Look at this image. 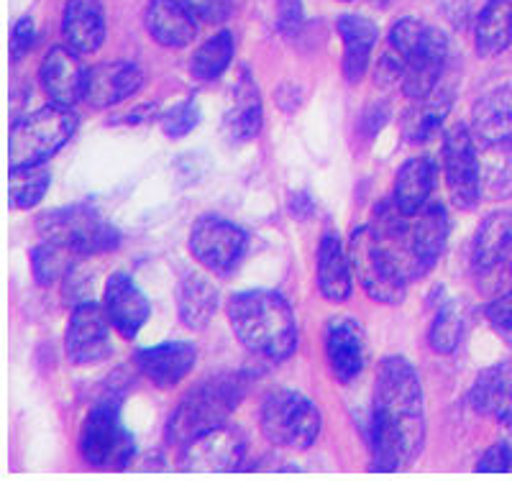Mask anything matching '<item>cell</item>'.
Returning a JSON list of instances; mask_svg holds the SVG:
<instances>
[{"label": "cell", "mask_w": 512, "mask_h": 481, "mask_svg": "<svg viewBox=\"0 0 512 481\" xmlns=\"http://www.w3.org/2000/svg\"><path fill=\"white\" fill-rule=\"evenodd\" d=\"M484 315H487V323L492 325V331H495L507 346H512V292L495 297V300L487 305Z\"/></svg>", "instance_id": "cell-38"}, {"label": "cell", "mask_w": 512, "mask_h": 481, "mask_svg": "<svg viewBox=\"0 0 512 481\" xmlns=\"http://www.w3.org/2000/svg\"><path fill=\"white\" fill-rule=\"evenodd\" d=\"M262 433L272 446L308 451L320 435V410L300 392L277 389L262 405Z\"/></svg>", "instance_id": "cell-7"}, {"label": "cell", "mask_w": 512, "mask_h": 481, "mask_svg": "<svg viewBox=\"0 0 512 481\" xmlns=\"http://www.w3.org/2000/svg\"><path fill=\"white\" fill-rule=\"evenodd\" d=\"M177 308H180V320L187 328H192V331L208 328L218 310L216 284L205 279L203 274H187L180 284Z\"/></svg>", "instance_id": "cell-29"}, {"label": "cell", "mask_w": 512, "mask_h": 481, "mask_svg": "<svg viewBox=\"0 0 512 481\" xmlns=\"http://www.w3.org/2000/svg\"><path fill=\"white\" fill-rule=\"evenodd\" d=\"M338 34L344 39V75L349 82H359L367 75V67L372 62L374 44H377V24L364 16L338 18Z\"/></svg>", "instance_id": "cell-27"}, {"label": "cell", "mask_w": 512, "mask_h": 481, "mask_svg": "<svg viewBox=\"0 0 512 481\" xmlns=\"http://www.w3.org/2000/svg\"><path fill=\"white\" fill-rule=\"evenodd\" d=\"M326 356L331 366L333 377L341 384H351L367 361V341L364 331L356 318H331L326 328Z\"/></svg>", "instance_id": "cell-15"}, {"label": "cell", "mask_w": 512, "mask_h": 481, "mask_svg": "<svg viewBox=\"0 0 512 481\" xmlns=\"http://www.w3.org/2000/svg\"><path fill=\"white\" fill-rule=\"evenodd\" d=\"M41 87L57 105H72L85 98L88 70L82 67L80 54L70 47H54L41 62Z\"/></svg>", "instance_id": "cell-16"}, {"label": "cell", "mask_w": 512, "mask_h": 481, "mask_svg": "<svg viewBox=\"0 0 512 481\" xmlns=\"http://www.w3.org/2000/svg\"><path fill=\"white\" fill-rule=\"evenodd\" d=\"M64 44L77 54H93L105 41V16L98 0H67L62 16Z\"/></svg>", "instance_id": "cell-22"}, {"label": "cell", "mask_w": 512, "mask_h": 481, "mask_svg": "<svg viewBox=\"0 0 512 481\" xmlns=\"http://www.w3.org/2000/svg\"><path fill=\"white\" fill-rule=\"evenodd\" d=\"M246 438L231 423L195 435L182 446V469L192 471H233L244 461Z\"/></svg>", "instance_id": "cell-14"}, {"label": "cell", "mask_w": 512, "mask_h": 481, "mask_svg": "<svg viewBox=\"0 0 512 481\" xmlns=\"http://www.w3.org/2000/svg\"><path fill=\"white\" fill-rule=\"evenodd\" d=\"M479 471H512V446L510 443L500 441L492 448L484 451L477 464Z\"/></svg>", "instance_id": "cell-41"}, {"label": "cell", "mask_w": 512, "mask_h": 481, "mask_svg": "<svg viewBox=\"0 0 512 481\" xmlns=\"http://www.w3.org/2000/svg\"><path fill=\"white\" fill-rule=\"evenodd\" d=\"M111 325L105 308L95 305L93 300L75 305L70 325H67V341H64L70 361L88 366L108 359L113 354Z\"/></svg>", "instance_id": "cell-13"}, {"label": "cell", "mask_w": 512, "mask_h": 481, "mask_svg": "<svg viewBox=\"0 0 512 481\" xmlns=\"http://www.w3.org/2000/svg\"><path fill=\"white\" fill-rule=\"evenodd\" d=\"M466 320L461 308L456 302H443L438 308L436 318L431 323V331H428V341H431V348L436 354H454L459 348L461 338H464Z\"/></svg>", "instance_id": "cell-34"}, {"label": "cell", "mask_w": 512, "mask_h": 481, "mask_svg": "<svg viewBox=\"0 0 512 481\" xmlns=\"http://www.w3.org/2000/svg\"><path fill=\"white\" fill-rule=\"evenodd\" d=\"M433 185H436V162L431 157H413L397 172L392 200L402 213L415 215L428 205Z\"/></svg>", "instance_id": "cell-28"}, {"label": "cell", "mask_w": 512, "mask_h": 481, "mask_svg": "<svg viewBox=\"0 0 512 481\" xmlns=\"http://www.w3.org/2000/svg\"><path fill=\"white\" fill-rule=\"evenodd\" d=\"M303 24V0H277V29L295 34Z\"/></svg>", "instance_id": "cell-40"}, {"label": "cell", "mask_w": 512, "mask_h": 481, "mask_svg": "<svg viewBox=\"0 0 512 481\" xmlns=\"http://www.w3.org/2000/svg\"><path fill=\"white\" fill-rule=\"evenodd\" d=\"M144 85V72L131 62H103L88 72L85 100L93 108H113L131 95H136Z\"/></svg>", "instance_id": "cell-18"}, {"label": "cell", "mask_w": 512, "mask_h": 481, "mask_svg": "<svg viewBox=\"0 0 512 481\" xmlns=\"http://www.w3.org/2000/svg\"><path fill=\"white\" fill-rule=\"evenodd\" d=\"M52 185L47 164H21L8 169V203L16 210H29L41 203Z\"/></svg>", "instance_id": "cell-32"}, {"label": "cell", "mask_w": 512, "mask_h": 481, "mask_svg": "<svg viewBox=\"0 0 512 481\" xmlns=\"http://www.w3.org/2000/svg\"><path fill=\"white\" fill-rule=\"evenodd\" d=\"M512 41V0H489L477 18L474 44L484 57L502 54Z\"/></svg>", "instance_id": "cell-30"}, {"label": "cell", "mask_w": 512, "mask_h": 481, "mask_svg": "<svg viewBox=\"0 0 512 481\" xmlns=\"http://www.w3.org/2000/svg\"><path fill=\"white\" fill-rule=\"evenodd\" d=\"M192 11V16L203 24H221L231 13V0H182Z\"/></svg>", "instance_id": "cell-39"}, {"label": "cell", "mask_w": 512, "mask_h": 481, "mask_svg": "<svg viewBox=\"0 0 512 481\" xmlns=\"http://www.w3.org/2000/svg\"><path fill=\"white\" fill-rule=\"evenodd\" d=\"M487 162L482 169V185L492 198L512 195V141L487 146Z\"/></svg>", "instance_id": "cell-35"}, {"label": "cell", "mask_w": 512, "mask_h": 481, "mask_svg": "<svg viewBox=\"0 0 512 481\" xmlns=\"http://www.w3.org/2000/svg\"><path fill=\"white\" fill-rule=\"evenodd\" d=\"M349 261L354 277L364 287L374 302L382 305H400L408 292V282L402 279L395 264L390 261L387 251L379 244L377 233L372 226H364L351 233L349 238Z\"/></svg>", "instance_id": "cell-9"}, {"label": "cell", "mask_w": 512, "mask_h": 481, "mask_svg": "<svg viewBox=\"0 0 512 481\" xmlns=\"http://www.w3.org/2000/svg\"><path fill=\"white\" fill-rule=\"evenodd\" d=\"M228 323L251 354L285 361L297 346V323L282 295L269 290L239 292L228 300Z\"/></svg>", "instance_id": "cell-3"}, {"label": "cell", "mask_w": 512, "mask_h": 481, "mask_svg": "<svg viewBox=\"0 0 512 481\" xmlns=\"http://www.w3.org/2000/svg\"><path fill=\"white\" fill-rule=\"evenodd\" d=\"M512 261V213H492L479 226L472 244V264L479 274H492Z\"/></svg>", "instance_id": "cell-24"}, {"label": "cell", "mask_w": 512, "mask_h": 481, "mask_svg": "<svg viewBox=\"0 0 512 481\" xmlns=\"http://www.w3.org/2000/svg\"><path fill=\"white\" fill-rule=\"evenodd\" d=\"M351 261L336 233H326L318 246V290L328 302H346L351 297Z\"/></svg>", "instance_id": "cell-25"}, {"label": "cell", "mask_w": 512, "mask_h": 481, "mask_svg": "<svg viewBox=\"0 0 512 481\" xmlns=\"http://www.w3.org/2000/svg\"><path fill=\"white\" fill-rule=\"evenodd\" d=\"M34 47V21L29 16L18 18L16 26H13L11 34V57L21 59L24 54H29V49Z\"/></svg>", "instance_id": "cell-42"}, {"label": "cell", "mask_w": 512, "mask_h": 481, "mask_svg": "<svg viewBox=\"0 0 512 481\" xmlns=\"http://www.w3.org/2000/svg\"><path fill=\"white\" fill-rule=\"evenodd\" d=\"M105 313L111 318L113 328L126 341H131V338L139 336L152 308H149L144 292L139 290V284L128 274L116 272L105 284Z\"/></svg>", "instance_id": "cell-17"}, {"label": "cell", "mask_w": 512, "mask_h": 481, "mask_svg": "<svg viewBox=\"0 0 512 481\" xmlns=\"http://www.w3.org/2000/svg\"><path fill=\"white\" fill-rule=\"evenodd\" d=\"M372 228L405 282L431 272L448 241V215L443 205H425L415 215H408L390 200L379 205Z\"/></svg>", "instance_id": "cell-2"}, {"label": "cell", "mask_w": 512, "mask_h": 481, "mask_svg": "<svg viewBox=\"0 0 512 481\" xmlns=\"http://www.w3.org/2000/svg\"><path fill=\"white\" fill-rule=\"evenodd\" d=\"M425 443V397L418 371L402 356L382 359L372 407V469H405Z\"/></svg>", "instance_id": "cell-1"}, {"label": "cell", "mask_w": 512, "mask_h": 481, "mask_svg": "<svg viewBox=\"0 0 512 481\" xmlns=\"http://www.w3.org/2000/svg\"><path fill=\"white\" fill-rule=\"evenodd\" d=\"M70 256L72 251L67 246L52 244V241L36 246L31 251V267H34V277L39 279V284H52L67 277V272L72 269Z\"/></svg>", "instance_id": "cell-36"}, {"label": "cell", "mask_w": 512, "mask_h": 481, "mask_svg": "<svg viewBox=\"0 0 512 481\" xmlns=\"http://www.w3.org/2000/svg\"><path fill=\"white\" fill-rule=\"evenodd\" d=\"M154 108H157V105H141V108H136V111L126 113V118H123V121H126V123H141V121H152L154 116H144V113L154 111Z\"/></svg>", "instance_id": "cell-43"}, {"label": "cell", "mask_w": 512, "mask_h": 481, "mask_svg": "<svg viewBox=\"0 0 512 481\" xmlns=\"http://www.w3.org/2000/svg\"><path fill=\"white\" fill-rule=\"evenodd\" d=\"M198 359V351L190 343H162V346L144 348L136 354V366L146 379L159 387H175L187 377Z\"/></svg>", "instance_id": "cell-21"}, {"label": "cell", "mask_w": 512, "mask_h": 481, "mask_svg": "<svg viewBox=\"0 0 512 481\" xmlns=\"http://www.w3.org/2000/svg\"><path fill=\"white\" fill-rule=\"evenodd\" d=\"M144 21L152 39L167 49L187 47L198 34V18L182 0H149Z\"/></svg>", "instance_id": "cell-19"}, {"label": "cell", "mask_w": 512, "mask_h": 481, "mask_svg": "<svg viewBox=\"0 0 512 481\" xmlns=\"http://www.w3.org/2000/svg\"><path fill=\"white\" fill-rule=\"evenodd\" d=\"M390 49L402 59V90L413 100L433 93L448 62V39L418 18H402L390 29Z\"/></svg>", "instance_id": "cell-4"}, {"label": "cell", "mask_w": 512, "mask_h": 481, "mask_svg": "<svg viewBox=\"0 0 512 481\" xmlns=\"http://www.w3.org/2000/svg\"><path fill=\"white\" fill-rule=\"evenodd\" d=\"M192 256L213 274H231L246 254V233L236 223L203 215L190 231Z\"/></svg>", "instance_id": "cell-12"}, {"label": "cell", "mask_w": 512, "mask_h": 481, "mask_svg": "<svg viewBox=\"0 0 512 481\" xmlns=\"http://www.w3.org/2000/svg\"><path fill=\"white\" fill-rule=\"evenodd\" d=\"M264 123V108L262 98H259V87L249 75H241L239 82L233 85L231 105L226 111V134L233 141H251L259 136Z\"/></svg>", "instance_id": "cell-26"}, {"label": "cell", "mask_w": 512, "mask_h": 481, "mask_svg": "<svg viewBox=\"0 0 512 481\" xmlns=\"http://www.w3.org/2000/svg\"><path fill=\"white\" fill-rule=\"evenodd\" d=\"M469 405L502 425L512 423V364L489 366L474 379L469 392Z\"/></svg>", "instance_id": "cell-20"}, {"label": "cell", "mask_w": 512, "mask_h": 481, "mask_svg": "<svg viewBox=\"0 0 512 481\" xmlns=\"http://www.w3.org/2000/svg\"><path fill=\"white\" fill-rule=\"evenodd\" d=\"M448 111H451V90L436 87L425 98L415 100V105L408 111V116H405V136L415 144L428 141L443 126Z\"/></svg>", "instance_id": "cell-31"}, {"label": "cell", "mask_w": 512, "mask_h": 481, "mask_svg": "<svg viewBox=\"0 0 512 481\" xmlns=\"http://www.w3.org/2000/svg\"><path fill=\"white\" fill-rule=\"evenodd\" d=\"M241 400L239 377H216L182 397L167 425V438L185 446L195 435L228 423V415Z\"/></svg>", "instance_id": "cell-5"}, {"label": "cell", "mask_w": 512, "mask_h": 481, "mask_svg": "<svg viewBox=\"0 0 512 481\" xmlns=\"http://www.w3.org/2000/svg\"><path fill=\"white\" fill-rule=\"evenodd\" d=\"M39 236L52 244L67 246L75 256L105 254L121 241L116 228L108 226L90 205H72L41 215Z\"/></svg>", "instance_id": "cell-8"}, {"label": "cell", "mask_w": 512, "mask_h": 481, "mask_svg": "<svg viewBox=\"0 0 512 481\" xmlns=\"http://www.w3.org/2000/svg\"><path fill=\"white\" fill-rule=\"evenodd\" d=\"M233 59V36L231 31L210 36L198 52L192 54V75L198 80H216L226 72V67Z\"/></svg>", "instance_id": "cell-33"}, {"label": "cell", "mask_w": 512, "mask_h": 481, "mask_svg": "<svg viewBox=\"0 0 512 481\" xmlns=\"http://www.w3.org/2000/svg\"><path fill=\"white\" fill-rule=\"evenodd\" d=\"M472 128L454 126L443 139V174L456 208L474 210L482 200V167Z\"/></svg>", "instance_id": "cell-11"}, {"label": "cell", "mask_w": 512, "mask_h": 481, "mask_svg": "<svg viewBox=\"0 0 512 481\" xmlns=\"http://www.w3.org/2000/svg\"><path fill=\"white\" fill-rule=\"evenodd\" d=\"M472 136L474 141L487 146L512 141V87H497L484 95L472 111Z\"/></svg>", "instance_id": "cell-23"}, {"label": "cell", "mask_w": 512, "mask_h": 481, "mask_svg": "<svg viewBox=\"0 0 512 481\" xmlns=\"http://www.w3.org/2000/svg\"><path fill=\"white\" fill-rule=\"evenodd\" d=\"M80 453L95 469H126L134 438L118 418V402L103 400L90 410L80 433Z\"/></svg>", "instance_id": "cell-10"}, {"label": "cell", "mask_w": 512, "mask_h": 481, "mask_svg": "<svg viewBox=\"0 0 512 481\" xmlns=\"http://www.w3.org/2000/svg\"><path fill=\"white\" fill-rule=\"evenodd\" d=\"M77 116L67 105H47L29 113L11 128L8 136V162L11 167L21 164H47L49 159L75 136Z\"/></svg>", "instance_id": "cell-6"}, {"label": "cell", "mask_w": 512, "mask_h": 481, "mask_svg": "<svg viewBox=\"0 0 512 481\" xmlns=\"http://www.w3.org/2000/svg\"><path fill=\"white\" fill-rule=\"evenodd\" d=\"M200 121V108L198 103L192 100H185V103H177L172 111H167L162 116V131L169 136V139H182L198 126Z\"/></svg>", "instance_id": "cell-37"}]
</instances>
